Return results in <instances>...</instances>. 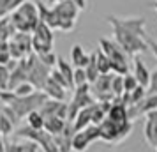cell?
<instances>
[{
  "label": "cell",
  "instance_id": "obj_1",
  "mask_svg": "<svg viewBox=\"0 0 157 152\" xmlns=\"http://www.w3.org/2000/svg\"><path fill=\"white\" fill-rule=\"evenodd\" d=\"M108 23L113 29V39L129 57L148 51V34L145 16H117L108 14Z\"/></svg>",
  "mask_w": 157,
  "mask_h": 152
},
{
  "label": "cell",
  "instance_id": "obj_2",
  "mask_svg": "<svg viewBox=\"0 0 157 152\" xmlns=\"http://www.w3.org/2000/svg\"><path fill=\"white\" fill-rule=\"evenodd\" d=\"M48 99H50V97L44 94L43 90H37V92H34V94H30V95H25V97H20V95H16L14 92H11V90L0 92V103L9 104L20 119L27 117L29 113L36 111V110H41V106H43Z\"/></svg>",
  "mask_w": 157,
  "mask_h": 152
},
{
  "label": "cell",
  "instance_id": "obj_3",
  "mask_svg": "<svg viewBox=\"0 0 157 152\" xmlns=\"http://www.w3.org/2000/svg\"><path fill=\"white\" fill-rule=\"evenodd\" d=\"M11 21L14 25L16 32H27V34H34V30L37 29V25L41 21L39 18V7L37 2L32 0H25L20 7L16 9L13 14L9 16Z\"/></svg>",
  "mask_w": 157,
  "mask_h": 152
},
{
  "label": "cell",
  "instance_id": "obj_4",
  "mask_svg": "<svg viewBox=\"0 0 157 152\" xmlns=\"http://www.w3.org/2000/svg\"><path fill=\"white\" fill-rule=\"evenodd\" d=\"M99 131H101V140L108 142V143H118L124 138H127L132 131V120L127 122H113L109 119H104L99 124Z\"/></svg>",
  "mask_w": 157,
  "mask_h": 152
},
{
  "label": "cell",
  "instance_id": "obj_5",
  "mask_svg": "<svg viewBox=\"0 0 157 152\" xmlns=\"http://www.w3.org/2000/svg\"><path fill=\"white\" fill-rule=\"evenodd\" d=\"M53 11L58 20V30L60 32H69L76 27V20L81 9L72 2V0H64L53 6Z\"/></svg>",
  "mask_w": 157,
  "mask_h": 152
},
{
  "label": "cell",
  "instance_id": "obj_6",
  "mask_svg": "<svg viewBox=\"0 0 157 152\" xmlns=\"http://www.w3.org/2000/svg\"><path fill=\"white\" fill-rule=\"evenodd\" d=\"M27 65H29V83H32L37 90H43L46 81L50 80L53 69L48 67V65H44L36 53H32V55L27 57Z\"/></svg>",
  "mask_w": 157,
  "mask_h": 152
},
{
  "label": "cell",
  "instance_id": "obj_7",
  "mask_svg": "<svg viewBox=\"0 0 157 152\" xmlns=\"http://www.w3.org/2000/svg\"><path fill=\"white\" fill-rule=\"evenodd\" d=\"M53 43H55V30L48 27L46 23L39 21L37 29L32 34V44H34V53L41 55V53H48L53 51Z\"/></svg>",
  "mask_w": 157,
  "mask_h": 152
},
{
  "label": "cell",
  "instance_id": "obj_8",
  "mask_svg": "<svg viewBox=\"0 0 157 152\" xmlns=\"http://www.w3.org/2000/svg\"><path fill=\"white\" fill-rule=\"evenodd\" d=\"M9 51L11 57L14 60H21V58L29 57L34 53V44H32V34L27 32H16L9 41Z\"/></svg>",
  "mask_w": 157,
  "mask_h": 152
},
{
  "label": "cell",
  "instance_id": "obj_9",
  "mask_svg": "<svg viewBox=\"0 0 157 152\" xmlns=\"http://www.w3.org/2000/svg\"><path fill=\"white\" fill-rule=\"evenodd\" d=\"M99 50H102L106 53L109 60H111V64H124V65H129L127 64V53L122 50V46L117 41H111V39H108V37H99Z\"/></svg>",
  "mask_w": 157,
  "mask_h": 152
},
{
  "label": "cell",
  "instance_id": "obj_10",
  "mask_svg": "<svg viewBox=\"0 0 157 152\" xmlns=\"http://www.w3.org/2000/svg\"><path fill=\"white\" fill-rule=\"evenodd\" d=\"M39 111L43 113V117H58V119L69 120V104L64 103V101L48 99V101L41 106Z\"/></svg>",
  "mask_w": 157,
  "mask_h": 152
},
{
  "label": "cell",
  "instance_id": "obj_11",
  "mask_svg": "<svg viewBox=\"0 0 157 152\" xmlns=\"http://www.w3.org/2000/svg\"><path fill=\"white\" fill-rule=\"evenodd\" d=\"M132 74L136 76V80L140 81V85L148 88V83H150V76H152V71L145 65L143 60H140V57L136 55L132 58Z\"/></svg>",
  "mask_w": 157,
  "mask_h": 152
},
{
  "label": "cell",
  "instance_id": "obj_12",
  "mask_svg": "<svg viewBox=\"0 0 157 152\" xmlns=\"http://www.w3.org/2000/svg\"><path fill=\"white\" fill-rule=\"evenodd\" d=\"M43 92L48 95L50 99H57V101H64L65 97H67V88H65L64 85L57 83V81L53 80L51 76H50V80L46 81Z\"/></svg>",
  "mask_w": 157,
  "mask_h": 152
},
{
  "label": "cell",
  "instance_id": "obj_13",
  "mask_svg": "<svg viewBox=\"0 0 157 152\" xmlns=\"http://www.w3.org/2000/svg\"><path fill=\"white\" fill-rule=\"evenodd\" d=\"M90 62V53H86L81 44H74L71 48V64L74 67H83L85 69Z\"/></svg>",
  "mask_w": 157,
  "mask_h": 152
},
{
  "label": "cell",
  "instance_id": "obj_14",
  "mask_svg": "<svg viewBox=\"0 0 157 152\" xmlns=\"http://www.w3.org/2000/svg\"><path fill=\"white\" fill-rule=\"evenodd\" d=\"M92 117H94V104L92 106H86V108H83V110H79V113L76 115V119L72 120L76 133L86 129L88 126H92Z\"/></svg>",
  "mask_w": 157,
  "mask_h": 152
},
{
  "label": "cell",
  "instance_id": "obj_15",
  "mask_svg": "<svg viewBox=\"0 0 157 152\" xmlns=\"http://www.w3.org/2000/svg\"><path fill=\"white\" fill-rule=\"evenodd\" d=\"M37 7H39V18H41V21L46 23L53 30H58V20H57V14H55L53 7H48L46 4H41V2H37Z\"/></svg>",
  "mask_w": 157,
  "mask_h": 152
},
{
  "label": "cell",
  "instance_id": "obj_16",
  "mask_svg": "<svg viewBox=\"0 0 157 152\" xmlns=\"http://www.w3.org/2000/svg\"><path fill=\"white\" fill-rule=\"evenodd\" d=\"M92 143H94L92 138L88 136V133H86L85 129L78 131V133L72 136V150L74 152H85Z\"/></svg>",
  "mask_w": 157,
  "mask_h": 152
},
{
  "label": "cell",
  "instance_id": "obj_17",
  "mask_svg": "<svg viewBox=\"0 0 157 152\" xmlns=\"http://www.w3.org/2000/svg\"><path fill=\"white\" fill-rule=\"evenodd\" d=\"M39 145L32 140H23L16 143H6V152H37Z\"/></svg>",
  "mask_w": 157,
  "mask_h": 152
},
{
  "label": "cell",
  "instance_id": "obj_18",
  "mask_svg": "<svg viewBox=\"0 0 157 152\" xmlns=\"http://www.w3.org/2000/svg\"><path fill=\"white\" fill-rule=\"evenodd\" d=\"M65 124H67V120H64V119H58V117H44V129L48 131V133H51L53 136L55 134H60L65 129Z\"/></svg>",
  "mask_w": 157,
  "mask_h": 152
},
{
  "label": "cell",
  "instance_id": "obj_19",
  "mask_svg": "<svg viewBox=\"0 0 157 152\" xmlns=\"http://www.w3.org/2000/svg\"><path fill=\"white\" fill-rule=\"evenodd\" d=\"M57 69L62 72V76L67 80L69 87L74 90V69H72V64H71V62H67L65 58L58 57V60H57Z\"/></svg>",
  "mask_w": 157,
  "mask_h": 152
},
{
  "label": "cell",
  "instance_id": "obj_20",
  "mask_svg": "<svg viewBox=\"0 0 157 152\" xmlns=\"http://www.w3.org/2000/svg\"><path fill=\"white\" fill-rule=\"evenodd\" d=\"M85 72H86V78H88V83H90V85L95 83L97 78L101 76L99 67H97V57H95V51L90 53V62H88V65L85 67Z\"/></svg>",
  "mask_w": 157,
  "mask_h": 152
},
{
  "label": "cell",
  "instance_id": "obj_21",
  "mask_svg": "<svg viewBox=\"0 0 157 152\" xmlns=\"http://www.w3.org/2000/svg\"><path fill=\"white\" fill-rule=\"evenodd\" d=\"M16 34V29L11 18H0V41H11V37Z\"/></svg>",
  "mask_w": 157,
  "mask_h": 152
},
{
  "label": "cell",
  "instance_id": "obj_22",
  "mask_svg": "<svg viewBox=\"0 0 157 152\" xmlns=\"http://www.w3.org/2000/svg\"><path fill=\"white\" fill-rule=\"evenodd\" d=\"M25 0H0V18H7L21 6Z\"/></svg>",
  "mask_w": 157,
  "mask_h": 152
},
{
  "label": "cell",
  "instance_id": "obj_23",
  "mask_svg": "<svg viewBox=\"0 0 157 152\" xmlns=\"http://www.w3.org/2000/svg\"><path fill=\"white\" fill-rule=\"evenodd\" d=\"M95 57H97V67H99L101 74H109L111 72V60L102 50H95Z\"/></svg>",
  "mask_w": 157,
  "mask_h": 152
},
{
  "label": "cell",
  "instance_id": "obj_24",
  "mask_svg": "<svg viewBox=\"0 0 157 152\" xmlns=\"http://www.w3.org/2000/svg\"><path fill=\"white\" fill-rule=\"evenodd\" d=\"M27 126H30L32 129H44V117L43 113L36 110V111H32L27 115Z\"/></svg>",
  "mask_w": 157,
  "mask_h": 152
},
{
  "label": "cell",
  "instance_id": "obj_25",
  "mask_svg": "<svg viewBox=\"0 0 157 152\" xmlns=\"http://www.w3.org/2000/svg\"><path fill=\"white\" fill-rule=\"evenodd\" d=\"M111 92L115 94V97H117V99L124 95L125 88H124V76H122V74H113V81H111Z\"/></svg>",
  "mask_w": 157,
  "mask_h": 152
},
{
  "label": "cell",
  "instance_id": "obj_26",
  "mask_svg": "<svg viewBox=\"0 0 157 152\" xmlns=\"http://www.w3.org/2000/svg\"><path fill=\"white\" fill-rule=\"evenodd\" d=\"M14 126L16 124L9 119L6 113H2L0 111V129H2V133H4V136H7V134H14Z\"/></svg>",
  "mask_w": 157,
  "mask_h": 152
},
{
  "label": "cell",
  "instance_id": "obj_27",
  "mask_svg": "<svg viewBox=\"0 0 157 152\" xmlns=\"http://www.w3.org/2000/svg\"><path fill=\"white\" fill-rule=\"evenodd\" d=\"M9 80H11V71H9V67L0 64V92L9 90Z\"/></svg>",
  "mask_w": 157,
  "mask_h": 152
},
{
  "label": "cell",
  "instance_id": "obj_28",
  "mask_svg": "<svg viewBox=\"0 0 157 152\" xmlns=\"http://www.w3.org/2000/svg\"><path fill=\"white\" fill-rule=\"evenodd\" d=\"M11 92H14L16 95H20V97H25V95H30L34 94V92H37V88L32 85V83H21V85H18V87L14 88V90H11Z\"/></svg>",
  "mask_w": 157,
  "mask_h": 152
},
{
  "label": "cell",
  "instance_id": "obj_29",
  "mask_svg": "<svg viewBox=\"0 0 157 152\" xmlns=\"http://www.w3.org/2000/svg\"><path fill=\"white\" fill-rule=\"evenodd\" d=\"M88 83V78H86V72L83 67H74V88L76 87H81Z\"/></svg>",
  "mask_w": 157,
  "mask_h": 152
},
{
  "label": "cell",
  "instance_id": "obj_30",
  "mask_svg": "<svg viewBox=\"0 0 157 152\" xmlns=\"http://www.w3.org/2000/svg\"><path fill=\"white\" fill-rule=\"evenodd\" d=\"M140 87V81L136 80V76L131 72V74H125L124 76V88H125V92H132L134 88ZM124 92V94H125Z\"/></svg>",
  "mask_w": 157,
  "mask_h": 152
},
{
  "label": "cell",
  "instance_id": "obj_31",
  "mask_svg": "<svg viewBox=\"0 0 157 152\" xmlns=\"http://www.w3.org/2000/svg\"><path fill=\"white\" fill-rule=\"evenodd\" d=\"M37 57L41 58V62H43L44 65H48V67H51V69H55L58 57H55V53H53V51H48V53H41V55H37Z\"/></svg>",
  "mask_w": 157,
  "mask_h": 152
},
{
  "label": "cell",
  "instance_id": "obj_32",
  "mask_svg": "<svg viewBox=\"0 0 157 152\" xmlns=\"http://www.w3.org/2000/svg\"><path fill=\"white\" fill-rule=\"evenodd\" d=\"M51 78H53V80L57 81V83L64 85L65 88H71V87H69V83H67V80H65L64 76H62V72L58 71V69H53V71H51Z\"/></svg>",
  "mask_w": 157,
  "mask_h": 152
},
{
  "label": "cell",
  "instance_id": "obj_33",
  "mask_svg": "<svg viewBox=\"0 0 157 152\" xmlns=\"http://www.w3.org/2000/svg\"><path fill=\"white\" fill-rule=\"evenodd\" d=\"M148 94H157V69L152 71V76H150V83H148Z\"/></svg>",
  "mask_w": 157,
  "mask_h": 152
},
{
  "label": "cell",
  "instance_id": "obj_34",
  "mask_svg": "<svg viewBox=\"0 0 157 152\" xmlns=\"http://www.w3.org/2000/svg\"><path fill=\"white\" fill-rule=\"evenodd\" d=\"M148 50L154 53V57H155V60H157V41L150 39V37H148Z\"/></svg>",
  "mask_w": 157,
  "mask_h": 152
},
{
  "label": "cell",
  "instance_id": "obj_35",
  "mask_svg": "<svg viewBox=\"0 0 157 152\" xmlns=\"http://www.w3.org/2000/svg\"><path fill=\"white\" fill-rule=\"evenodd\" d=\"M0 53H9V41H0Z\"/></svg>",
  "mask_w": 157,
  "mask_h": 152
},
{
  "label": "cell",
  "instance_id": "obj_36",
  "mask_svg": "<svg viewBox=\"0 0 157 152\" xmlns=\"http://www.w3.org/2000/svg\"><path fill=\"white\" fill-rule=\"evenodd\" d=\"M72 2H74L81 11H85V9H86V0H72Z\"/></svg>",
  "mask_w": 157,
  "mask_h": 152
},
{
  "label": "cell",
  "instance_id": "obj_37",
  "mask_svg": "<svg viewBox=\"0 0 157 152\" xmlns=\"http://www.w3.org/2000/svg\"><path fill=\"white\" fill-rule=\"evenodd\" d=\"M0 152H6V143H4V133L0 129Z\"/></svg>",
  "mask_w": 157,
  "mask_h": 152
},
{
  "label": "cell",
  "instance_id": "obj_38",
  "mask_svg": "<svg viewBox=\"0 0 157 152\" xmlns=\"http://www.w3.org/2000/svg\"><path fill=\"white\" fill-rule=\"evenodd\" d=\"M58 2H64V0H48L50 6H55V4H58Z\"/></svg>",
  "mask_w": 157,
  "mask_h": 152
},
{
  "label": "cell",
  "instance_id": "obj_39",
  "mask_svg": "<svg viewBox=\"0 0 157 152\" xmlns=\"http://www.w3.org/2000/svg\"><path fill=\"white\" fill-rule=\"evenodd\" d=\"M152 7H154V9L157 11V0H154V2H152Z\"/></svg>",
  "mask_w": 157,
  "mask_h": 152
}]
</instances>
